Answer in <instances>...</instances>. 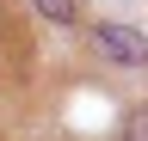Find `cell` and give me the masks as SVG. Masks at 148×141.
Segmentation results:
<instances>
[{"instance_id": "cell-1", "label": "cell", "mask_w": 148, "mask_h": 141, "mask_svg": "<svg viewBox=\"0 0 148 141\" xmlns=\"http://www.w3.org/2000/svg\"><path fill=\"white\" fill-rule=\"evenodd\" d=\"M92 43H99L111 61H123V67H142L148 61V37H136V31H123V25H99Z\"/></svg>"}, {"instance_id": "cell-2", "label": "cell", "mask_w": 148, "mask_h": 141, "mask_svg": "<svg viewBox=\"0 0 148 141\" xmlns=\"http://www.w3.org/2000/svg\"><path fill=\"white\" fill-rule=\"evenodd\" d=\"M37 12H49L56 25H74V0H31Z\"/></svg>"}, {"instance_id": "cell-3", "label": "cell", "mask_w": 148, "mask_h": 141, "mask_svg": "<svg viewBox=\"0 0 148 141\" xmlns=\"http://www.w3.org/2000/svg\"><path fill=\"white\" fill-rule=\"evenodd\" d=\"M123 141H148V104H136V111H130V123H123Z\"/></svg>"}]
</instances>
